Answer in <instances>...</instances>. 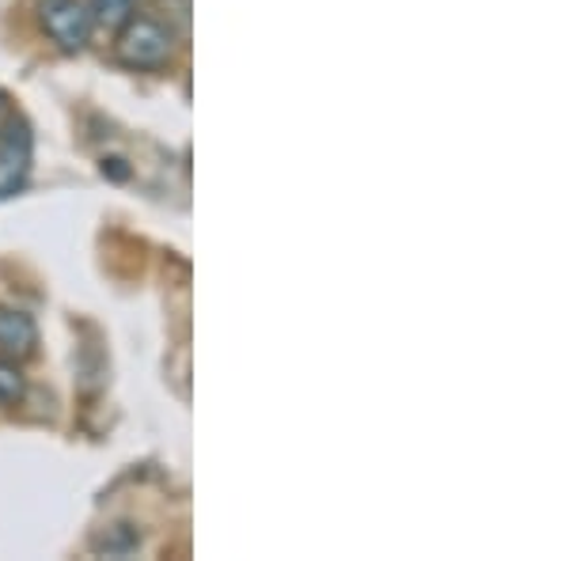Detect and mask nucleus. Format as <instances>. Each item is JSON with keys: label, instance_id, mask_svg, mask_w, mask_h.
<instances>
[{"label": "nucleus", "instance_id": "1", "mask_svg": "<svg viewBox=\"0 0 569 561\" xmlns=\"http://www.w3.org/2000/svg\"><path fill=\"white\" fill-rule=\"evenodd\" d=\"M176 31L149 12H133L130 20L114 31L110 58L130 72H168L176 61Z\"/></svg>", "mask_w": 569, "mask_h": 561}, {"label": "nucleus", "instance_id": "2", "mask_svg": "<svg viewBox=\"0 0 569 561\" xmlns=\"http://www.w3.org/2000/svg\"><path fill=\"white\" fill-rule=\"evenodd\" d=\"M39 23H42V34L58 46L61 53H80L91 42V31H96L88 0H42Z\"/></svg>", "mask_w": 569, "mask_h": 561}, {"label": "nucleus", "instance_id": "3", "mask_svg": "<svg viewBox=\"0 0 569 561\" xmlns=\"http://www.w3.org/2000/svg\"><path fill=\"white\" fill-rule=\"evenodd\" d=\"M39 349V327L20 308H0V357L4 361H31Z\"/></svg>", "mask_w": 569, "mask_h": 561}, {"label": "nucleus", "instance_id": "4", "mask_svg": "<svg viewBox=\"0 0 569 561\" xmlns=\"http://www.w3.org/2000/svg\"><path fill=\"white\" fill-rule=\"evenodd\" d=\"M88 12L96 31H110L114 34L130 16L137 12V0H88Z\"/></svg>", "mask_w": 569, "mask_h": 561}, {"label": "nucleus", "instance_id": "5", "mask_svg": "<svg viewBox=\"0 0 569 561\" xmlns=\"http://www.w3.org/2000/svg\"><path fill=\"white\" fill-rule=\"evenodd\" d=\"M27 394V375L20 361H4L0 357V407H16Z\"/></svg>", "mask_w": 569, "mask_h": 561}, {"label": "nucleus", "instance_id": "6", "mask_svg": "<svg viewBox=\"0 0 569 561\" xmlns=\"http://www.w3.org/2000/svg\"><path fill=\"white\" fill-rule=\"evenodd\" d=\"M8 118H12V114H8V107L0 103V130H4V126H8Z\"/></svg>", "mask_w": 569, "mask_h": 561}]
</instances>
